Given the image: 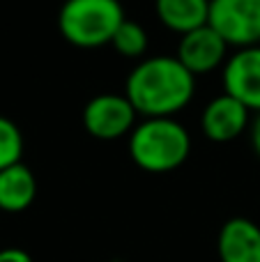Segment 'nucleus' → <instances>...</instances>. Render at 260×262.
<instances>
[{"label":"nucleus","instance_id":"f03ea898","mask_svg":"<svg viewBox=\"0 0 260 262\" xmlns=\"http://www.w3.org/2000/svg\"><path fill=\"white\" fill-rule=\"evenodd\" d=\"M127 138L132 161L152 175L178 170L191 154V134L175 118H143Z\"/></svg>","mask_w":260,"mask_h":262},{"label":"nucleus","instance_id":"2eb2a0df","mask_svg":"<svg viewBox=\"0 0 260 262\" xmlns=\"http://www.w3.org/2000/svg\"><path fill=\"white\" fill-rule=\"evenodd\" d=\"M249 136H251V147H253V152H256L258 159H260V113L253 115L251 129H249Z\"/></svg>","mask_w":260,"mask_h":262},{"label":"nucleus","instance_id":"ddd939ff","mask_svg":"<svg viewBox=\"0 0 260 262\" xmlns=\"http://www.w3.org/2000/svg\"><path fill=\"white\" fill-rule=\"evenodd\" d=\"M23 157V134L14 120L0 115V170L18 163Z\"/></svg>","mask_w":260,"mask_h":262},{"label":"nucleus","instance_id":"7ed1b4c3","mask_svg":"<svg viewBox=\"0 0 260 262\" xmlns=\"http://www.w3.org/2000/svg\"><path fill=\"white\" fill-rule=\"evenodd\" d=\"M124 18L120 0H64L58 12V30L76 49H101L111 46Z\"/></svg>","mask_w":260,"mask_h":262},{"label":"nucleus","instance_id":"9d476101","mask_svg":"<svg viewBox=\"0 0 260 262\" xmlns=\"http://www.w3.org/2000/svg\"><path fill=\"white\" fill-rule=\"evenodd\" d=\"M37 198V177L23 161L0 170V212L21 214Z\"/></svg>","mask_w":260,"mask_h":262},{"label":"nucleus","instance_id":"9b49d317","mask_svg":"<svg viewBox=\"0 0 260 262\" xmlns=\"http://www.w3.org/2000/svg\"><path fill=\"white\" fill-rule=\"evenodd\" d=\"M157 21L175 35H187L207 26L210 0H155Z\"/></svg>","mask_w":260,"mask_h":262},{"label":"nucleus","instance_id":"f257e3e1","mask_svg":"<svg viewBox=\"0 0 260 262\" xmlns=\"http://www.w3.org/2000/svg\"><path fill=\"white\" fill-rule=\"evenodd\" d=\"M124 95L138 118H175L191 104L196 76L175 55H147L129 72Z\"/></svg>","mask_w":260,"mask_h":262},{"label":"nucleus","instance_id":"0eeeda50","mask_svg":"<svg viewBox=\"0 0 260 262\" xmlns=\"http://www.w3.org/2000/svg\"><path fill=\"white\" fill-rule=\"evenodd\" d=\"M221 85L251 113H260V46L237 49L228 55L221 67Z\"/></svg>","mask_w":260,"mask_h":262},{"label":"nucleus","instance_id":"423d86ee","mask_svg":"<svg viewBox=\"0 0 260 262\" xmlns=\"http://www.w3.org/2000/svg\"><path fill=\"white\" fill-rule=\"evenodd\" d=\"M230 55V46L221 39V35L210 26L196 28L180 37L175 58L193 74V76H207L226 64Z\"/></svg>","mask_w":260,"mask_h":262},{"label":"nucleus","instance_id":"1a4fd4ad","mask_svg":"<svg viewBox=\"0 0 260 262\" xmlns=\"http://www.w3.org/2000/svg\"><path fill=\"white\" fill-rule=\"evenodd\" d=\"M221 262H260V226L247 216H235L221 226L216 239Z\"/></svg>","mask_w":260,"mask_h":262},{"label":"nucleus","instance_id":"4468645a","mask_svg":"<svg viewBox=\"0 0 260 262\" xmlns=\"http://www.w3.org/2000/svg\"><path fill=\"white\" fill-rule=\"evenodd\" d=\"M0 262H32V258L28 251L16 249V246H9V249L0 251Z\"/></svg>","mask_w":260,"mask_h":262},{"label":"nucleus","instance_id":"6e6552de","mask_svg":"<svg viewBox=\"0 0 260 262\" xmlns=\"http://www.w3.org/2000/svg\"><path fill=\"white\" fill-rule=\"evenodd\" d=\"M251 111L228 92L212 97L201 113V131L212 143H233L251 129Z\"/></svg>","mask_w":260,"mask_h":262},{"label":"nucleus","instance_id":"20e7f679","mask_svg":"<svg viewBox=\"0 0 260 262\" xmlns=\"http://www.w3.org/2000/svg\"><path fill=\"white\" fill-rule=\"evenodd\" d=\"M207 26L235 51L260 46V0H210Z\"/></svg>","mask_w":260,"mask_h":262},{"label":"nucleus","instance_id":"39448f33","mask_svg":"<svg viewBox=\"0 0 260 262\" xmlns=\"http://www.w3.org/2000/svg\"><path fill=\"white\" fill-rule=\"evenodd\" d=\"M83 129L97 140L124 138L138 124V113L127 99V95L101 92L83 106Z\"/></svg>","mask_w":260,"mask_h":262},{"label":"nucleus","instance_id":"f8f14e48","mask_svg":"<svg viewBox=\"0 0 260 262\" xmlns=\"http://www.w3.org/2000/svg\"><path fill=\"white\" fill-rule=\"evenodd\" d=\"M111 46H113V51L120 55V58L143 60V58H147L150 37H147V30L138 21L124 18V21L120 23V28L115 30Z\"/></svg>","mask_w":260,"mask_h":262}]
</instances>
